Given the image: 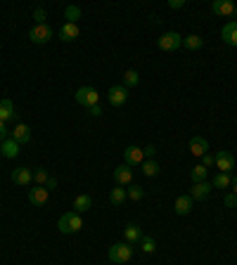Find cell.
Instances as JSON below:
<instances>
[{"label":"cell","mask_w":237,"mask_h":265,"mask_svg":"<svg viewBox=\"0 0 237 265\" xmlns=\"http://www.w3.org/2000/svg\"><path fill=\"white\" fill-rule=\"evenodd\" d=\"M187 147H190V152H192L194 157H204L206 152H209V142H206V138H202V135H194Z\"/></svg>","instance_id":"19"},{"label":"cell","mask_w":237,"mask_h":265,"mask_svg":"<svg viewBox=\"0 0 237 265\" xmlns=\"http://www.w3.org/2000/svg\"><path fill=\"white\" fill-rule=\"evenodd\" d=\"M12 182H14V185H22V187L31 185L33 182V170L31 168H14L12 170Z\"/></svg>","instance_id":"13"},{"label":"cell","mask_w":237,"mask_h":265,"mask_svg":"<svg viewBox=\"0 0 237 265\" xmlns=\"http://www.w3.org/2000/svg\"><path fill=\"white\" fill-rule=\"evenodd\" d=\"M10 138L14 140L17 145H26V142L31 140V128L26 126V123H19V126L14 128V130H12V135H10Z\"/></svg>","instance_id":"20"},{"label":"cell","mask_w":237,"mask_h":265,"mask_svg":"<svg viewBox=\"0 0 237 265\" xmlns=\"http://www.w3.org/2000/svg\"><path fill=\"white\" fill-rule=\"evenodd\" d=\"M14 116H17V114H14V102H12L10 97H2V100H0V121L7 123V121H12Z\"/></svg>","instance_id":"18"},{"label":"cell","mask_w":237,"mask_h":265,"mask_svg":"<svg viewBox=\"0 0 237 265\" xmlns=\"http://www.w3.org/2000/svg\"><path fill=\"white\" fill-rule=\"evenodd\" d=\"M109 261L112 263H128L130 258H133V244H128V242H118V244H112L109 246Z\"/></svg>","instance_id":"2"},{"label":"cell","mask_w":237,"mask_h":265,"mask_svg":"<svg viewBox=\"0 0 237 265\" xmlns=\"http://www.w3.org/2000/svg\"><path fill=\"white\" fill-rule=\"evenodd\" d=\"M214 163H216V157H214V154H209V152H206L204 157H202V166H206V168H211Z\"/></svg>","instance_id":"35"},{"label":"cell","mask_w":237,"mask_h":265,"mask_svg":"<svg viewBox=\"0 0 237 265\" xmlns=\"http://www.w3.org/2000/svg\"><path fill=\"white\" fill-rule=\"evenodd\" d=\"M2 140H7V128H5V123L0 121V142H2Z\"/></svg>","instance_id":"39"},{"label":"cell","mask_w":237,"mask_h":265,"mask_svg":"<svg viewBox=\"0 0 237 265\" xmlns=\"http://www.w3.org/2000/svg\"><path fill=\"white\" fill-rule=\"evenodd\" d=\"M114 180H117L118 187L130 185V180H133V168H130V166H126V163H121V166L114 170Z\"/></svg>","instance_id":"15"},{"label":"cell","mask_w":237,"mask_h":265,"mask_svg":"<svg viewBox=\"0 0 237 265\" xmlns=\"http://www.w3.org/2000/svg\"><path fill=\"white\" fill-rule=\"evenodd\" d=\"M221 38H223V43L226 45H233V48H237V21H228L226 26L221 29Z\"/></svg>","instance_id":"12"},{"label":"cell","mask_w":237,"mask_h":265,"mask_svg":"<svg viewBox=\"0 0 237 265\" xmlns=\"http://www.w3.org/2000/svg\"><path fill=\"white\" fill-rule=\"evenodd\" d=\"M140 170L142 175H147V178H154V175H159V163L154 159H145L140 163Z\"/></svg>","instance_id":"23"},{"label":"cell","mask_w":237,"mask_h":265,"mask_svg":"<svg viewBox=\"0 0 237 265\" xmlns=\"http://www.w3.org/2000/svg\"><path fill=\"white\" fill-rule=\"evenodd\" d=\"M142 161H145V152L140 147H126L123 149V163L126 166H140Z\"/></svg>","instance_id":"10"},{"label":"cell","mask_w":237,"mask_h":265,"mask_svg":"<svg viewBox=\"0 0 237 265\" xmlns=\"http://www.w3.org/2000/svg\"><path fill=\"white\" fill-rule=\"evenodd\" d=\"M223 204H226L228 209H237V194L235 192H228L226 197H223Z\"/></svg>","instance_id":"33"},{"label":"cell","mask_w":237,"mask_h":265,"mask_svg":"<svg viewBox=\"0 0 237 265\" xmlns=\"http://www.w3.org/2000/svg\"><path fill=\"white\" fill-rule=\"evenodd\" d=\"M126 194H128V199H133V202H140L142 197H145V190H142L140 185H130L128 190H126Z\"/></svg>","instance_id":"30"},{"label":"cell","mask_w":237,"mask_h":265,"mask_svg":"<svg viewBox=\"0 0 237 265\" xmlns=\"http://www.w3.org/2000/svg\"><path fill=\"white\" fill-rule=\"evenodd\" d=\"M45 187H48V190H55V187H57V180H55V178H50V180L45 182Z\"/></svg>","instance_id":"40"},{"label":"cell","mask_w":237,"mask_h":265,"mask_svg":"<svg viewBox=\"0 0 237 265\" xmlns=\"http://www.w3.org/2000/svg\"><path fill=\"white\" fill-rule=\"evenodd\" d=\"M126 199H128V194H126V190H123V187H118V185L109 192V202L114 204V206H121Z\"/></svg>","instance_id":"25"},{"label":"cell","mask_w":237,"mask_h":265,"mask_svg":"<svg viewBox=\"0 0 237 265\" xmlns=\"http://www.w3.org/2000/svg\"><path fill=\"white\" fill-rule=\"evenodd\" d=\"M45 17H48V12H45L43 7H36V10H33V19H36V24H45Z\"/></svg>","instance_id":"34"},{"label":"cell","mask_w":237,"mask_h":265,"mask_svg":"<svg viewBox=\"0 0 237 265\" xmlns=\"http://www.w3.org/2000/svg\"><path fill=\"white\" fill-rule=\"evenodd\" d=\"M88 111H90V116H100V114H102V106H100V105L88 106Z\"/></svg>","instance_id":"38"},{"label":"cell","mask_w":237,"mask_h":265,"mask_svg":"<svg viewBox=\"0 0 237 265\" xmlns=\"http://www.w3.org/2000/svg\"><path fill=\"white\" fill-rule=\"evenodd\" d=\"M74 100L81 106H95V105H100V93H97L95 88H90V85H83V88L76 90Z\"/></svg>","instance_id":"4"},{"label":"cell","mask_w":237,"mask_h":265,"mask_svg":"<svg viewBox=\"0 0 237 265\" xmlns=\"http://www.w3.org/2000/svg\"><path fill=\"white\" fill-rule=\"evenodd\" d=\"M216 168L218 173H230V170L235 168V157L230 154V152H216Z\"/></svg>","instance_id":"8"},{"label":"cell","mask_w":237,"mask_h":265,"mask_svg":"<svg viewBox=\"0 0 237 265\" xmlns=\"http://www.w3.org/2000/svg\"><path fill=\"white\" fill-rule=\"evenodd\" d=\"M211 12L221 14V17H235L237 14V5L230 0H214L211 2Z\"/></svg>","instance_id":"7"},{"label":"cell","mask_w":237,"mask_h":265,"mask_svg":"<svg viewBox=\"0 0 237 265\" xmlns=\"http://www.w3.org/2000/svg\"><path fill=\"white\" fill-rule=\"evenodd\" d=\"M211 190H214V185L211 182H192V190H190V197H192V202H202V199H206L209 194H211Z\"/></svg>","instance_id":"11"},{"label":"cell","mask_w":237,"mask_h":265,"mask_svg":"<svg viewBox=\"0 0 237 265\" xmlns=\"http://www.w3.org/2000/svg\"><path fill=\"white\" fill-rule=\"evenodd\" d=\"M64 19L69 24H76V21L81 19V7H76V5H66L64 7Z\"/></svg>","instance_id":"28"},{"label":"cell","mask_w":237,"mask_h":265,"mask_svg":"<svg viewBox=\"0 0 237 265\" xmlns=\"http://www.w3.org/2000/svg\"><path fill=\"white\" fill-rule=\"evenodd\" d=\"M93 209V199L88 197V194H78L74 199V209L71 211H76V213H86V211H90Z\"/></svg>","instance_id":"22"},{"label":"cell","mask_w":237,"mask_h":265,"mask_svg":"<svg viewBox=\"0 0 237 265\" xmlns=\"http://www.w3.org/2000/svg\"><path fill=\"white\" fill-rule=\"evenodd\" d=\"M140 249L145 251V254H154V249H157V244H154V239H152V237H145V234H142V239H140Z\"/></svg>","instance_id":"31"},{"label":"cell","mask_w":237,"mask_h":265,"mask_svg":"<svg viewBox=\"0 0 237 265\" xmlns=\"http://www.w3.org/2000/svg\"><path fill=\"white\" fill-rule=\"evenodd\" d=\"M169 7L171 10H180V7H185V0H169Z\"/></svg>","instance_id":"37"},{"label":"cell","mask_w":237,"mask_h":265,"mask_svg":"<svg viewBox=\"0 0 237 265\" xmlns=\"http://www.w3.org/2000/svg\"><path fill=\"white\" fill-rule=\"evenodd\" d=\"M81 36V29H78V24H69V21H64L62 24V29H59V38L64 43H71V41H76Z\"/></svg>","instance_id":"16"},{"label":"cell","mask_w":237,"mask_h":265,"mask_svg":"<svg viewBox=\"0 0 237 265\" xmlns=\"http://www.w3.org/2000/svg\"><path fill=\"white\" fill-rule=\"evenodd\" d=\"M57 227H59L62 234H74L83 227V218H81V213L66 211V213H62V218L57 220Z\"/></svg>","instance_id":"1"},{"label":"cell","mask_w":237,"mask_h":265,"mask_svg":"<svg viewBox=\"0 0 237 265\" xmlns=\"http://www.w3.org/2000/svg\"><path fill=\"white\" fill-rule=\"evenodd\" d=\"M107 100L112 106H123L128 102V88L126 85H112L107 93Z\"/></svg>","instance_id":"5"},{"label":"cell","mask_w":237,"mask_h":265,"mask_svg":"<svg viewBox=\"0 0 237 265\" xmlns=\"http://www.w3.org/2000/svg\"><path fill=\"white\" fill-rule=\"evenodd\" d=\"M138 83H140V74H138L135 69H128V71L123 74V85L130 88V85H138Z\"/></svg>","instance_id":"29"},{"label":"cell","mask_w":237,"mask_h":265,"mask_svg":"<svg viewBox=\"0 0 237 265\" xmlns=\"http://www.w3.org/2000/svg\"><path fill=\"white\" fill-rule=\"evenodd\" d=\"M230 173H216L214 175V180H211V185H214L216 190H228L230 187Z\"/></svg>","instance_id":"24"},{"label":"cell","mask_w":237,"mask_h":265,"mask_svg":"<svg viewBox=\"0 0 237 265\" xmlns=\"http://www.w3.org/2000/svg\"><path fill=\"white\" fill-rule=\"evenodd\" d=\"M192 206H194L192 197H190V194H183V197H178V199H176V204H173V211L178 213V215H187V213L192 211Z\"/></svg>","instance_id":"17"},{"label":"cell","mask_w":237,"mask_h":265,"mask_svg":"<svg viewBox=\"0 0 237 265\" xmlns=\"http://www.w3.org/2000/svg\"><path fill=\"white\" fill-rule=\"evenodd\" d=\"M19 147H22V145H17L12 138H7L0 142V154H2L5 159H17V157H19Z\"/></svg>","instance_id":"14"},{"label":"cell","mask_w":237,"mask_h":265,"mask_svg":"<svg viewBox=\"0 0 237 265\" xmlns=\"http://www.w3.org/2000/svg\"><path fill=\"white\" fill-rule=\"evenodd\" d=\"M157 45H159V50H164V53H176V50L183 45V36L178 31H166L164 36L157 38Z\"/></svg>","instance_id":"3"},{"label":"cell","mask_w":237,"mask_h":265,"mask_svg":"<svg viewBox=\"0 0 237 265\" xmlns=\"http://www.w3.org/2000/svg\"><path fill=\"white\" fill-rule=\"evenodd\" d=\"M48 180H50L48 170H43V168L33 170V182H36V185H43V187H45V182H48Z\"/></svg>","instance_id":"32"},{"label":"cell","mask_w":237,"mask_h":265,"mask_svg":"<svg viewBox=\"0 0 237 265\" xmlns=\"http://www.w3.org/2000/svg\"><path fill=\"white\" fill-rule=\"evenodd\" d=\"M123 237H126V242H128V244H138V242L142 239V230H140V225L128 223L126 227H123Z\"/></svg>","instance_id":"21"},{"label":"cell","mask_w":237,"mask_h":265,"mask_svg":"<svg viewBox=\"0 0 237 265\" xmlns=\"http://www.w3.org/2000/svg\"><path fill=\"white\" fill-rule=\"evenodd\" d=\"M29 38H31V43H36V45H45V43L53 38V29H50L48 24H36L31 31H29Z\"/></svg>","instance_id":"6"},{"label":"cell","mask_w":237,"mask_h":265,"mask_svg":"<svg viewBox=\"0 0 237 265\" xmlns=\"http://www.w3.org/2000/svg\"><path fill=\"white\" fill-rule=\"evenodd\" d=\"M183 45L187 48V50H202V45H204V38L202 36H185L183 38Z\"/></svg>","instance_id":"26"},{"label":"cell","mask_w":237,"mask_h":265,"mask_svg":"<svg viewBox=\"0 0 237 265\" xmlns=\"http://www.w3.org/2000/svg\"><path fill=\"white\" fill-rule=\"evenodd\" d=\"M48 199H50V190L43 187V185H36V187L29 190V202H31L33 206H45Z\"/></svg>","instance_id":"9"},{"label":"cell","mask_w":237,"mask_h":265,"mask_svg":"<svg viewBox=\"0 0 237 265\" xmlns=\"http://www.w3.org/2000/svg\"><path fill=\"white\" fill-rule=\"evenodd\" d=\"M230 187H233V192L237 194V175H233V180H230Z\"/></svg>","instance_id":"41"},{"label":"cell","mask_w":237,"mask_h":265,"mask_svg":"<svg viewBox=\"0 0 237 265\" xmlns=\"http://www.w3.org/2000/svg\"><path fill=\"white\" fill-rule=\"evenodd\" d=\"M142 152H145V159H154V157H157V147H154V145H147Z\"/></svg>","instance_id":"36"},{"label":"cell","mask_w":237,"mask_h":265,"mask_svg":"<svg viewBox=\"0 0 237 265\" xmlns=\"http://www.w3.org/2000/svg\"><path fill=\"white\" fill-rule=\"evenodd\" d=\"M206 175H209V170H206V166H202V163H197V166L190 170V178H192V182H204Z\"/></svg>","instance_id":"27"}]
</instances>
